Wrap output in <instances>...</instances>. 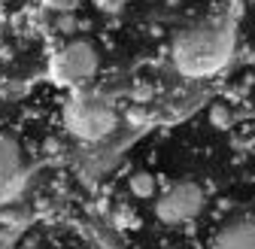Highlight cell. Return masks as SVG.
<instances>
[{"label":"cell","instance_id":"1","mask_svg":"<svg viewBox=\"0 0 255 249\" xmlns=\"http://www.w3.org/2000/svg\"><path fill=\"white\" fill-rule=\"evenodd\" d=\"M231 49V37L228 30H222L216 24H198V27H188L176 37L173 43V61L176 67L188 76H201L216 70L222 61L228 58Z\"/></svg>","mask_w":255,"mask_h":249},{"label":"cell","instance_id":"2","mask_svg":"<svg viewBox=\"0 0 255 249\" xmlns=\"http://www.w3.org/2000/svg\"><path fill=\"white\" fill-rule=\"evenodd\" d=\"M64 122H67L70 134H76L79 140H101L116 128V113L101 98L76 95L64 110Z\"/></svg>","mask_w":255,"mask_h":249},{"label":"cell","instance_id":"3","mask_svg":"<svg viewBox=\"0 0 255 249\" xmlns=\"http://www.w3.org/2000/svg\"><path fill=\"white\" fill-rule=\"evenodd\" d=\"M49 73L61 85L79 88L98 73V52H94V46L88 40H70L67 46H61L55 52Z\"/></svg>","mask_w":255,"mask_h":249},{"label":"cell","instance_id":"4","mask_svg":"<svg viewBox=\"0 0 255 249\" xmlns=\"http://www.w3.org/2000/svg\"><path fill=\"white\" fill-rule=\"evenodd\" d=\"M204 204H207V198H204L201 185L182 179V182H173L170 189L155 201V216L164 225H185L191 219H198Z\"/></svg>","mask_w":255,"mask_h":249},{"label":"cell","instance_id":"5","mask_svg":"<svg viewBox=\"0 0 255 249\" xmlns=\"http://www.w3.org/2000/svg\"><path fill=\"white\" fill-rule=\"evenodd\" d=\"M24 179H27V167L18 146L9 137H0V207L12 204L21 195Z\"/></svg>","mask_w":255,"mask_h":249},{"label":"cell","instance_id":"6","mask_svg":"<svg viewBox=\"0 0 255 249\" xmlns=\"http://www.w3.org/2000/svg\"><path fill=\"white\" fill-rule=\"evenodd\" d=\"M213 249H255V222L237 219L219 228V234L213 237Z\"/></svg>","mask_w":255,"mask_h":249},{"label":"cell","instance_id":"7","mask_svg":"<svg viewBox=\"0 0 255 249\" xmlns=\"http://www.w3.org/2000/svg\"><path fill=\"white\" fill-rule=\"evenodd\" d=\"M128 189H131V195L134 198H140V201H149V198H155V192H158V185H155V176L152 173H134L131 179H128Z\"/></svg>","mask_w":255,"mask_h":249},{"label":"cell","instance_id":"8","mask_svg":"<svg viewBox=\"0 0 255 249\" xmlns=\"http://www.w3.org/2000/svg\"><path fill=\"white\" fill-rule=\"evenodd\" d=\"M210 122L216 124V128L228 131V128H231V122H234V116H231V110H228L225 104H213V107H210Z\"/></svg>","mask_w":255,"mask_h":249},{"label":"cell","instance_id":"9","mask_svg":"<svg viewBox=\"0 0 255 249\" xmlns=\"http://www.w3.org/2000/svg\"><path fill=\"white\" fill-rule=\"evenodd\" d=\"M46 6H49L52 12H61V15H67V12H73V9L79 6V0H46Z\"/></svg>","mask_w":255,"mask_h":249},{"label":"cell","instance_id":"10","mask_svg":"<svg viewBox=\"0 0 255 249\" xmlns=\"http://www.w3.org/2000/svg\"><path fill=\"white\" fill-rule=\"evenodd\" d=\"M58 27L64 30V34H70V30H73V18H70V12H67V15H61V18H58Z\"/></svg>","mask_w":255,"mask_h":249}]
</instances>
